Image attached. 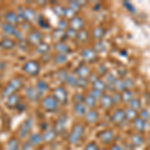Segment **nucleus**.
Listing matches in <instances>:
<instances>
[{
  "mask_svg": "<svg viewBox=\"0 0 150 150\" xmlns=\"http://www.w3.org/2000/svg\"><path fill=\"white\" fill-rule=\"evenodd\" d=\"M84 134V127L80 123H77L72 127L71 131L69 132L68 136H67V141L69 144H76L78 143L83 137Z\"/></svg>",
  "mask_w": 150,
  "mask_h": 150,
  "instance_id": "f257e3e1",
  "label": "nucleus"
},
{
  "mask_svg": "<svg viewBox=\"0 0 150 150\" xmlns=\"http://www.w3.org/2000/svg\"><path fill=\"white\" fill-rule=\"evenodd\" d=\"M21 70H22L26 75H28V76L35 77V76H37L40 72V64H39V62L36 61V60H33V59L28 60V61H26L25 63L22 65Z\"/></svg>",
  "mask_w": 150,
  "mask_h": 150,
  "instance_id": "f03ea898",
  "label": "nucleus"
},
{
  "mask_svg": "<svg viewBox=\"0 0 150 150\" xmlns=\"http://www.w3.org/2000/svg\"><path fill=\"white\" fill-rule=\"evenodd\" d=\"M32 124H33V120L31 117L26 118V119L21 123L17 130V136L20 139L27 138L29 136V134H30V130H31V128H32Z\"/></svg>",
  "mask_w": 150,
  "mask_h": 150,
  "instance_id": "7ed1b4c3",
  "label": "nucleus"
},
{
  "mask_svg": "<svg viewBox=\"0 0 150 150\" xmlns=\"http://www.w3.org/2000/svg\"><path fill=\"white\" fill-rule=\"evenodd\" d=\"M41 107L43 108L46 112H54L58 108V102L54 99L52 95L44 96L41 99Z\"/></svg>",
  "mask_w": 150,
  "mask_h": 150,
  "instance_id": "20e7f679",
  "label": "nucleus"
},
{
  "mask_svg": "<svg viewBox=\"0 0 150 150\" xmlns=\"http://www.w3.org/2000/svg\"><path fill=\"white\" fill-rule=\"evenodd\" d=\"M52 96L54 97V99L58 103L62 104V105L66 104L67 101H68V94H67V91H66V89L62 86L55 87L52 91Z\"/></svg>",
  "mask_w": 150,
  "mask_h": 150,
  "instance_id": "39448f33",
  "label": "nucleus"
},
{
  "mask_svg": "<svg viewBox=\"0 0 150 150\" xmlns=\"http://www.w3.org/2000/svg\"><path fill=\"white\" fill-rule=\"evenodd\" d=\"M26 41H27L28 44L37 46L42 42V34H41L40 31L36 30V29H32L26 35Z\"/></svg>",
  "mask_w": 150,
  "mask_h": 150,
  "instance_id": "423d86ee",
  "label": "nucleus"
},
{
  "mask_svg": "<svg viewBox=\"0 0 150 150\" xmlns=\"http://www.w3.org/2000/svg\"><path fill=\"white\" fill-rule=\"evenodd\" d=\"M19 18H21L22 20L26 21V22H30V21L34 20L36 18V13L32 8H25V7H18V12H17Z\"/></svg>",
  "mask_w": 150,
  "mask_h": 150,
  "instance_id": "0eeeda50",
  "label": "nucleus"
},
{
  "mask_svg": "<svg viewBox=\"0 0 150 150\" xmlns=\"http://www.w3.org/2000/svg\"><path fill=\"white\" fill-rule=\"evenodd\" d=\"M67 124V115L66 114H61L56 118L54 122V126L53 129L56 132V134H62L65 131V128H66Z\"/></svg>",
  "mask_w": 150,
  "mask_h": 150,
  "instance_id": "6e6552de",
  "label": "nucleus"
},
{
  "mask_svg": "<svg viewBox=\"0 0 150 150\" xmlns=\"http://www.w3.org/2000/svg\"><path fill=\"white\" fill-rule=\"evenodd\" d=\"M1 29H2V31H3L4 34L9 35V36H13V37L21 40V33H20V31L16 28V26L10 25V24L4 22L1 25Z\"/></svg>",
  "mask_w": 150,
  "mask_h": 150,
  "instance_id": "1a4fd4ad",
  "label": "nucleus"
},
{
  "mask_svg": "<svg viewBox=\"0 0 150 150\" xmlns=\"http://www.w3.org/2000/svg\"><path fill=\"white\" fill-rule=\"evenodd\" d=\"M98 139L100 140V142L103 144H106V145L110 144L111 142L113 141V139H114V134H113V132L109 129L102 130L101 132H99Z\"/></svg>",
  "mask_w": 150,
  "mask_h": 150,
  "instance_id": "9d476101",
  "label": "nucleus"
},
{
  "mask_svg": "<svg viewBox=\"0 0 150 150\" xmlns=\"http://www.w3.org/2000/svg\"><path fill=\"white\" fill-rule=\"evenodd\" d=\"M19 16L16 12H14L13 10H9L4 14V20L5 23H8L10 25L16 26L19 23Z\"/></svg>",
  "mask_w": 150,
  "mask_h": 150,
  "instance_id": "9b49d317",
  "label": "nucleus"
},
{
  "mask_svg": "<svg viewBox=\"0 0 150 150\" xmlns=\"http://www.w3.org/2000/svg\"><path fill=\"white\" fill-rule=\"evenodd\" d=\"M24 95H25V97L27 98L29 101H31V102H36V101L39 100V98L41 97L34 87H26V88L24 89Z\"/></svg>",
  "mask_w": 150,
  "mask_h": 150,
  "instance_id": "f8f14e48",
  "label": "nucleus"
},
{
  "mask_svg": "<svg viewBox=\"0 0 150 150\" xmlns=\"http://www.w3.org/2000/svg\"><path fill=\"white\" fill-rule=\"evenodd\" d=\"M111 120L112 122L116 125H121L125 122L126 118H125V113L124 110L122 109H117L114 111V113L112 114V117H111Z\"/></svg>",
  "mask_w": 150,
  "mask_h": 150,
  "instance_id": "ddd939ff",
  "label": "nucleus"
},
{
  "mask_svg": "<svg viewBox=\"0 0 150 150\" xmlns=\"http://www.w3.org/2000/svg\"><path fill=\"white\" fill-rule=\"evenodd\" d=\"M81 57L86 62H93L96 59V52L91 48H84L81 51Z\"/></svg>",
  "mask_w": 150,
  "mask_h": 150,
  "instance_id": "4468645a",
  "label": "nucleus"
},
{
  "mask_svg": "<svg viewBox=\"0 0 150 150\" xmlns=\"http://www.w3.org/2000/svg\"><path fill=\"white\" fill-rule=\"evenodd\" d=\"M19 103H20V99H19L18 95L16 93H13V94H11L9 97L6 98L5 105L9 109H14V108L16 109V107H17V105Z\"/></svg>",
  "mask_w": 150,
  "mask_h": 150,
  "instance_id": "2eb2a0df",
  "label": "nucleus"
},
{
  "mask_svg": "<svg viewBox=\"0 0 150 150\" xmlns=\"http://www.w3.org/2000/svg\"><path fill=\"white\" fill-rule=\"evenodd\" d=\"M16 42L10 37H3L0 40V48L3 50H11L15 47Z\"/></svg>",
  "mask_w": 150,
  "mask_h": 150,
  "instance_id": "dca6fc26",
  "label": "nucleus"
},
{
  "mask_svg": "<svg viewBox=\"0 0 150 150\" xmlns=\"http://www.w3.org/2000/svg\"><path fill=\"white\" fill-rule=\"evenodd\" d=\"M41 142H42V137H41V134H39V133H31L27 137V143L31 147L38 146Z\"/></svg>",
  "mask_w": 150,
  "mask_h": 150,
  "instance_id": "f3484780",
  "label": "nucleus"
},
{
  "mask_svg": "<svg viewBox=\"0 0 150 150\" xmlns=\"http://www.w3.org/2000/svg\"><path fill=\"white\" fill-rule=\"evenodd\" d=\"M7 85L14 91V93H16V91H19L23 87V81L20 77H14L8 82Z\"/></svg>",
  "mask_w": 150,
  "mask_h": 150,
  "instance_id": "a211bd4d",
  "label": "nucleus"
},
{
  "mask_svg": "<svg viewBox=\"0 0 150 150\" xmlns=\"http://www.w3.org/2000/svg\"><path fill=\"white\" fill-rule=\"evenodd\" d=\"M69 23H70V28L74 29V30H76V31L82 30V28H83V26H84L83 19L81 17H78V16H74L72 19H70Z\"/></svg>",
  "mask_w": 150,
  "mask_h": 150,
  "instance_id": "6ab92c4d",
  "label": "nucleus"
},
{
  "mask_svg": "<svg viewBox=\"0 0 150 150\" xmlns=\"http://www.w3.org/2000/svg\"><path fill=\"white\" fill-rule=\"evenodd\" d=\"M56 132L54 131V129H47L41 134L42 137V142H46V143H50L56 137Z\"/></svg>",
  "mask_w": 150,
  "mask_h": 150,
  "instance_id": "aec40b11",
  "label": "nucleus"
},
{
  "mask_svg": "<svg viewBox=\"0 0 150 150\" xmlns=\"http://www.w3.org/2000/svg\"><path fill=\"white\" fill-rule=\"evenodd\" d=\"M20 149V143L16 137H10L7 140L5 144V150H19Z\"/></svg>",
  "mask_w": 150,
  "mask_h": 150,
  "instance_id": "412c9836",
  "label": "nucleus"
},
{
  "mask_svg": "<svg viewBox=\"0 0 150 150\" xmlns=\"http://www.w3.org/2000/svg\"><path fill=\"white\" fill-rule=\"evenodd\" d=\"M98 118H99L98 112L93 109H91V110H89L88 112H86L85 116H84V119H85L86 123H88V124H94V123L98 120Z\"/></svg>",
  "mask_w": 150,
  "mask_h": 150,
  "instance_id": "4be33fe9",
  "label": "nucleus"
},
{
  "mask_svg": "<svg viewBox=\"0 0 150 150\" xmlns=\"http://www.w3.org/2000/svg\"><path fill=\"white\" fill-rule=\"evenodd\" d=\"M74 73L78 77L86 78V77H88L89 74H90V69L88 68V66L82 64V65H79V66L74 70Z\"/></svg>",
  "mask_w": 150,
  "mask_h": 150,
  "instance_id": "5701e85b",
  "label": "nucleus"
},
{
  "mask_svg": "<svg viewBox=\"0 0 150 150\" xmlns=\"http://www.w3.org/2000/svg\"><path fill=\"white\" fill-rule=\"evenodd\" d=\"M116 81L115 76L112 73H108L105 76V79H104V83H105V89L106 90H113L114 89V83Z\"/></svg>",
  "mask_w": 150,
  "mask_h": 150,
  "instance_id": "b1692460",
  "label": "nucleus"
},
{
  "mask_svg": "<svg viewBox=\"0 0 150 150\" xmlns=\"http://www.w3.org/2000/svg\"><path fill=\"white\" fill-rule=\"evenodd\" d=\"M113 101H112V97L108 94H103L100 98V105L101 107L104 108V109H109V108L112 106Z\"/></svg>",
  "mask_w": 150,
  "mask_h": 150,
  "instance_id": "393cba45",
  "label": "nucleus"
},
{
  "mask_svg": "<svg viewBox=\"0 0 150 150\" xmlns=\"http://www.w3.org/2000/svg\"><path fill=\"white\" fill-rule=\"evenodd\" d=\"M74 114L78 117H84L86 114V107L83 103H76L73 106Z\"/></svg>",
  "mask_w": 150,
  "mask_h": 150,
  "instance_id": "a878e982",
  "label": "nucleus"
},
{
  "mask_svg": "<svg viewBox=\"0 0 150 150\" xmlns=\"http://www.w3.org/2000/svg\"><path fill=\"white\" fill-rule=\"evenodd\" d=\"M133 127H134V129L138 133L143 132L145 128H146V121L142 120L141 118L137 117L136 119L133 120Z\"/></svg>",
  "mask_w": 150,
  "mask_h": 150,
  "instance_id": "bb28decb",
  "label": "nucleus"
},
{
  "mask_svg": "<svg viewBox=\"0 0 150 150\" xmlns=\"http://www.w3.org/2000/svg\"><path fill=\"white\" fill-rule=\"evenodd\" d=\"M34 88L36 89V91L38 92L40 96H42L46 91L48 90V84L44 80H38L35 83Z\"/></svg>",
  "mask_w": 150,
  "mask_h": 150,
  "instance_id": "cd10ccee",
  "label": "nucleus"
},
{
  "mask_svg": "<svg viewBox=\"0 0 150 150\" xmlns=\"http://www.w3.org/2000/svg\"><path fill=\"white\" fill-rule=\"evenodd\" d=\"M54 49L56 50L57 53H61V54H65L70 52V48L67 44L64 42H56L54 44Z\"/></svg>",
  "mask_w": 150,
  "mask_h": 150,
  "instance_id": "c85d7f7f",
  "label": "nucleus"
},
{
  "mask_svg": "<svg viewBox=\"0 0 150 150\" xmlns=\"http://www.w3.org/2000/svg\"><path fill=\"white\" fill-rule=\"evenodd\" d=\"M130 143L134 147H139L140 145H142V143H143V138H142V136L139 133L133 134L130 137Z\"/></svg>",
  "mask_w": 150,
  "mask_h": 150,
  "instance_id": "c756f323",
  "label": "nucleus"
},
{
  "mask_svg": "<svg viewBox=\"0 0 150 150\" xmlns=\"http://www.w3.org/2000/svg\"><path fill=\"white\" fill-rule=\"evenodd\" d=\"M83 104L85 105L86 108H89V109H92V108L95 106L96 104V99L93 98L92 96L90 95V94H88V95H86L85 97L83 99Z\"/></svg>",
  "mask_w": 150,
  "mask_h": 150,
  "instance_id": "7c9ffc66",
  "label": "nucleus"
},
{
  "mask_svg": "<svg viewBox=\"0 0 150 150\" xmlns=\"http://www.w3.org/2000/svg\"><path fill=\"white\" fill-rule=\"evenodd\" d=\"M120 97H121V100L124 103H129L130 101L134 98V97H133L132 91L130 90V89H126V90L123 91V92L121 93V95H120Z\"/></svg>",
  "mask_w": 150,
  "mask_h": 150,
  "instance_id": "2f4dec72",
  "label": "nucleus"
},
{
  "mask_svg": "<svg viewBox=\"0 0 150 150\" xmlns=\"http://www.w3.org/2000/svg\"><path fill=\"white\" fill-rule=\"evenodd\" d=\"M52 36H53V38L57 41V42H63L62 40H63V38L66 37V34H65V32L63 30H60V29L57 28L53 31Z\"/></svg>",
  "mask_w": 150,
  "mask_h": 150,
  "instance_id": "473e14b6",
  "label": "nucleus"
},
{
  "mask_svg": "<svg viewBox=\"0 0 150 150\" xmlns=\"http://www.w3.org/2000/svg\"><path fill=\"white\" fill-rule=\"evenodd\" d=\"M125 113V118L126 120H134L138 117V113L136 112V110L132 109V108H127L126 110H124Z\"/></svg>",
  "mask_w": 150,
  "mask_h": 150,
  "instance_id": "72a5a7b5",
  "label": "nucleus"
},
{
  "mask_svg": "<svg viewBox=\"0 0 150 150\" xmlns=\"http://www.w3.org/2000/svg\"><path fill=\"white\" fill-rule=\"evenodd\" d=\"M50 49V46L45 42H41L39 45L36 46V52L39 53V54H42V55H45L46 53L49 51Z\"/></svg>",
  "mask_w": 150,
  "mask_h": 150,
  "instance_id": "f704fd0d",
  "label": "nucleus"
},
{
  "mask_svg": "<svg viewBox=\"0 0 150 150\" xmlns=\"http://www.w3.org/2000/svg\"><path fill=\"white\" fill-rule=\"evenodd\" d=\"M76 40L80 43H84L88 40V32L86 30H80L77 32Z\"/></svg>",
  "mask_w": 150,
  "mask_h": 150,
  "instance_id": "c9c22d12",
  "label": "nucleus"
},
{
  "mask_svg": "<svg viewBox=\"0 0 150 150\" xmlns=\"http://www.w3.org/2000/svg\"><path fill=\"white\" fill-rule=\"evenodd\" d=\"M104 35V29L102 27H96L92 30V37L96 40H100Z\"/></svg>",
  "mask_w": 150,
  "mask_h": 150,
  "instance_id": "e433bc0d",
  "label": "nucleus"
},
{
  "mask_svg": "<svg viewBox=\"0 0 150 150\" xmlns=\"http://www.w3.org/2000/svg\"><path fill=\"white\" fill-rule=\"evenodd\" d=\"M53 61L56 64H64L67 61V56L65 54H61V53H57L54 57H53Z\"/></svg>",
  "mask_w": 150,
  "mask_h": 150,
  "instance_id": "4c0bfd02",
  "label": "nucleus"
},
{
  "mask_svg": "<svg viewBox=\"0 0 150 150\" xmlns=\"http://www.w3.org/2000/svg\"><path fill=\"white\" fill-rule=\"evenodd\" d=\"M114 89L117 92H123L124 90H126L124 85V82H123V79H116L115 83H114Z\"/></svg>",
  "mask_w": 150,
  "mask_h": 150,
  "instance_id": "58836bf2",
  "label": "nucleus"
},
{
  "mask_svg": "<svg viewBox=\"0 0 150 150\" xmlns=\"http://www.w3.org/2000/svg\"><path fill=\"white\" fill-rule=\"evenodd\" d=\"M92 89H94V90L101 91V92H102L104 89H105V83H104V81H102L101 79H98V80H96L92 84Z\"/></svg>",
  "mask_w": 150,
  "mask_h": 150,
  "instance_id": "ea45409f",
  "label": "nucleus"
},
{
  "mask_svg": "<svg viewBox=\"0 0 150 150\" xmlns=\"http://www.w3.org/2000/svg\"><path fill=\"white\" fill-rule=\"evenodd\" d=\"M66 84L70 87H74L76 86L77 84V77L75 76L74 74H68V76H67L66 78Z\"/></svg>",
  "mask_w": 150,
  "mask_h": 150,
  "instance_id": "a19ab883",
  "label": "nucleus"
},
{
  "mask_svg": "<svg viewBox=\"0 0 150 150\" xmlns=\"http://www.w3.org/2000/svg\"><path fill=\"white\" fill-rule=\"evenodd\" d=\"M37 23L39 25V27L43 28V29H48L49 28V23L46 21V19L43 17L42 15H39L37 17Z\"/></svg>",
  "mask_w": 150,
  "mask_h": 150,
  "instance_id": "79ce46f5",
  "label": "nucleus"
},
{
  "mask_svg": "<svg viewBox=\"0 0 150 150\" xmlns=\"http://www.w3.org/2000/svg\"><path fill=\"white\" fill-rule=\"evenodd\" d=\"M128 104H129V108H132L134 110H138L141 107V102L138 98H133Z\"/></svg>",
  "mask_w": 150,
  "mask_h": 150,
  "instance_id": "37998d69",
  "label": "nucleus"
},
{
  "mask_svg": "<svg viewBox=\"0 0 150 150\" xmlns=\"http://www.w3.org/2000/svg\"><path fill=\"white\" fill-rule=\"evenodd\" d=\"M68 76V73H67L65 70H59V71L56 73V78L59 80L60 82H65L66 81V78Z\"/></svg>",
  "mask_w": 150,
  "mask_h": 150,
  "instance_id": "c03bdc74",
  "label": "nucleus"
},
{
  "mask_svg": "<svg viewBox=\"0 0 150 150\" xmlns=\"http://www.w3.org/2000/svg\"><path fill=\"white\" fill-rule=\"evenodd\" d=\"M93 50L95 52H102L105 50V44H104L102 41H97V42L94 44Z\"/></svg>",
  "mask_w": 150,
  "mask_h": 150,
  "instance_id": "a18cd8bd",
  "label": "nucleus"
},
{
  "mask_svg": "<svg viewBox=\"0 0 150 150\" xmlns=\"http://www.w3.org/2000/svg\"><path fill=\"white\" fill-rule=\"evenodd\" d=\"M138 117L141 118V119L144 120V121H148L149 118H150L148 110H147V109H141V110H140V112L138 113Z\"/></svg>",
  "mask_w": 150,
  "mask_h": 150,
  "instance_id": "49530a36",
  "label": "nucleus"
},
{
  "mask_svg": "<svg viewBox=\"0 0 150 150\" xmlns=\"http://www.w3.org/2000/svg\"><path fill=\"white\" fill-rule=\"evenodd\" d=\"M123 6L126 8V10L128 12H130V13H135V6L133 5V4L131 3V2H129V1H123Z\"/></svg>",
  "mask_w": 150,
  "mask_h": 150,
  "instance_id": "de8ad7c7",
  "label": "nucleus"
},
{
  "mask_svg": "<svg viewBox=\"0 0 150 150\" xmlns=\"http://www.w3.org/2000/svg\"><path fill=\"white\" fill-rule=\"evenodd\" d=\"M87 84H88V80H87V78H82V77H78V78H77L76 86L80 87V88H84V87L87 86Z\"/></svg>",
  "mask_w": 150,
  "mask_h": 150,
  "instance_id": "09e8293b",
  "label": "nucleus"
},
{
  "mask_svg": "<svg viewBox=\"0 0 150 150\" xmlns=\"http://www.w3.org/2000/svg\"><path fill=\"white\" fill-rule=\"evenodd\" d=\"M53 11H54V13L56 14L58 16H64V12H65V7H62V6H54V8H53Z\"/></svg>",
  "mask_w": 150,
  "mask_h": 150,
  "instance_id": "8fccbe9b",
  "label": "nucleus"
},
{
  "mask_svg": "<svg viewBox=\"0 0 150 150\" xmlns=\"http://www.w3.org/2000/svg\"><path fill=\"white\" fill-rule=\"evenodd\" d=\"M75 12L74 10H72V9H70L69 7H65V12H64V17H67L69 19H72L75 16Z\"/></svg>",
  "mask_w": 150,
  "mask_h": 150,
  "instance_id": "3c124183",
  "label": "nucleus"
},
{
  "mask_svg": "<svg viewBox=\"0 0 150 150\" xmlns=\"http://www.w3.org/2000/svg\"><path fill=\"white\" fill-rule=\"evenodd\" d=\"M68 7L75 12H77V10H79V8H80V4L78 1H70L68 3Z\"/></svg>",
  "mask_w": 150,
  "mask_h": 150,
  "instance_id": "603ef678",
  "label": "nucleus"
},
{
  "mask_svg": "<svg viewBox=\"0 0 150 150\" xmlns=\"http://www.w3.org/2000/svg\"><path fill=\"white\" fill-rule=\"evenodd\" d=\"M65 34H66V37H69V38H76V35H77V32L76 30H74V29L72 28H68L66 30V32H65Z\"/></svg>",
  "mask_w": 150,
  "mask_h": 150,
  "instance_id": "864d4df0",
  "label": "nucleus"
},
{
  "mask_svg": "<svg viewBox=\"0 0 150 150\" xmlns=\"http://www.w3.org/2000/svg\"><path fill=\"white\" fill-rule=\"evenodd\" d=\"M89 94H90V95L92 96L93 98H95V99H100V98H101V96L103 95V93L101 92V91L94 90V89H91L90 92H89Z\"/></svg>",
  "mask_w": 150,
  "mask_h": 150,
  "instance_id": "5fc2aeb1",
  "label": "nucleus"
},
{
  "mask_svg": "<svg viewBox=\"0 0 150 150\" xmlns=\"http://www.w3.org/2000/svg\"><path fill=\"white\" fill-rule=\"evenodd\" d=\"M57 28L60 29V30H64V29L67 28V22L64 20V19H60L57 23Z\"/></svg>",
  "mask_w": 150,
  "mask_h": 150,
  "instance_id": "6e6d98bb",
  "label": "nucleus"
},
{
  "mask_svg": "<svg viewBox=\"0 0 150 150\" xmlns=\"http://www.w3.org/2000/svg\"><path fill=\"white\" fill-rule=\"evenodd\" d=\"M73 101H74V104H76V103H83V97H82V95L81 94H79V93H76V94H74V96H73Z\"/></svg>",
  "mask_w": 150,
  "mask_h": 150,
  "instance_id": "4d7b16f0",
  "label": "nucleus"
},
{
  "mask_svg": "<svg viewBox=\"0 0 150 150\" xmlns=\"http://www.w3.org/2000/svg\"><path fill=\"white\" fill-rule=\"evenodd\" d=\"M123 82H124V85H125V88H126V89H130L133 85H134V83H133V80H132L131 78L123 79Z\"/></svg>",
  "mask_w": 150,
  "mask_h": 150,
  "instance_id": "13d9d810",
  "label": "nucleus"
},
{
  "mask_svg": "<svg viewBox=\"0 0 150 150\" xmlns=\"http://www.w3.org/2000/svg\"><path fill=\"white\" fill-rule=\"evenodd\" d=\"M84 150H99V148L94 142H90L84 147Z\"/></svg>",
  "mask_w": 150,
  "mask_h": 150,
  "instance_id": "bf43d9fd",
  "label": "nucleus"
},
{
  "mask_svg": "<svg viewBox=\"0 0 150 150\" xmlns=\"http://www.w3.org/2000/svg\"><path fill=\"white\" fill-rule=\"evenodd\" d=\"M98 76L97 74H94V73H90L89 74V76L87 77V80H88V82H90L91 84H93L94 82H95L96 80H98Z\"/></svg>",
  "mask_w": 150,
  "mask_h": 150,
  "instance_id": "052dcab7",
  "label": "nucleus"
},
{
  "mask_svg": "<svg viewBox=\"0 0 150 150\" xmlns=\"http://www.w3.org/2000/svg\"><path fill=\"white\" fill-rule=\"evenodd\" d=\"M97 73L99 75H103L106 73V67L104 66V65H100V66L98 67V70H97Z\"/></svg>",
  "mask_w": 150,
  "mask_h": 150,
  "instance_id": "680f3d73",
  "label": "nucleus"
},
{
  "mask_svg": "<svg viewBox=\"0 0 150 150\" xmlns=\"http://www.w3.org/2000/svg\"><path fill=\"white\" fill-rule=\"evenodd\" d=\"M110 150H124V148L119 144H113L112 146L110 147Z\"/></svg>",
  "mask_w": 150,
  "mask_h": 150,
  "instance_id": "e2e57ef3",
  "label": "nucleus"
},
{
  "mask_svg": "<svg viewBox=\"0 0 150 150\" xmlns=\"http://www.w3.org/2000/svg\"><path fill=\"white\" fill-rule=\"evenodd\" d=\"M111 97H112V101H113V103H116L118 100H119V99H121V97H120V95H119V94H118V93H114L112 96H111Z\"/></svg>",
  "mask_w": 150,
  "mask_h": 150,
  "instance_id": "0e129e2a",
  "label": "nucleus"
},
{
  "mask_svg": "<svg viewBox=\"0 0 150 150\" xmlns=\"http://www.w3.org/2000/svg\"><path fill=\"white\" fill-rule=\"evenodd\" d=\"M25 108H26L25 104L19 103L18 105H17V107H16V109H17V110L19 111V112H21V111H24V110H25Z\"/></svg>",
  "mask_w": 150,
  "mask_h": 150,
  "instance_id": "69168bd1",
  "label": "nucleus"
},
{
  "mask_svg": "<svg viewBox=\"0 0 150 150\" xmlns=\"http://www.w3.org/2000/svg\"><path fill=\"white\" fill-rule=\"evenodd\" d=\"M148 143L150 145V134H149V136H148Z\"/></svg>",
  "mask_w": 150,
  "mask_h": 150,
  "instance_id": "338daca9",
  "label": "nucleus"
},
{
  "mask_svg": "<svg viewBox=\"0 0 150 150\" xmlns=\"http://www.w3.org/2000/svg\"><path fill=\"white\" fill-rule=\"evenodd\" d=\"M2 78V71H0V79Z\"/></svg>",
  "mask_w": 150,
  "mask_h": 150,
  "instance_id": "774afa93",
  "label": "nucleus"
}]
</instances>
